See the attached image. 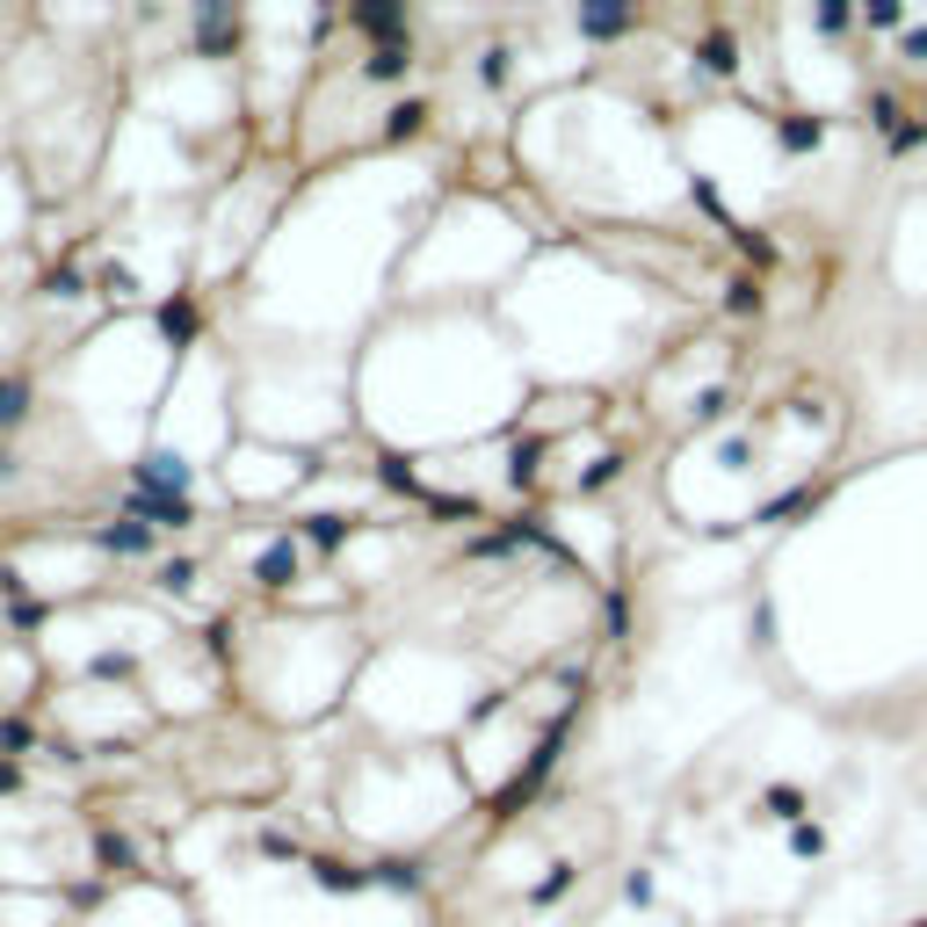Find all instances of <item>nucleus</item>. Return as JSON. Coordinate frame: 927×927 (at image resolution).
<instances>
[{
	"instance_id": "1",
	"label": "nucleus",
	"mask_w": 927,
	"mask_h": 927,
	"mask_svg": "<svg viewBox=\"0 0 927 927\" xmlns=\"http://www.w3.org/2000/svg\"><path fill=\"white\" fill-rule=\"evenodd\" d=\"M95 543H102V551H117V559H145V551H153V522H139V515H117V522L95 529Z\"/></svg>"
},
{
	"instance_id": "2",
	"label": "nucleus",
	"mask_w": 927,
	"mask_h": 927,
	"mask_svg": "<svg viewBox=\"0 0 927 927\" xmlns=\"http://www.w3.org/2000/svg\"><path fill=\"white\" fill-rule=\"evenodd\" d=\"M232 44H240V15H232V8H203V15H196V52L218 58V52H232Z\"/></svg>"
},
{
	"instance_id": "3",
	"label": "nucleus",
	"mask_w": 927,
	"mask_h": 927,
	"mask_svg": "<svg viewBox=\"0 0 927 927\" xmlns=\"http://www.w3.org/2000/svg\"><path fill=\"white\" fill-rule=\"evenodd\" d=\"M290 580H298V543H268L262 559H254V587H268V595H276V587H290Z\"/></svg>"
},
{
	"instance_id": "4",
	"label": "nucleus",
	"mask_w": 927,
	"mask_h": 927,
	"mask_svg": "<svg viewBox=\"0 0 927 927\" xmlns=\"http://www.w3.org/2000/svg\"><path fill=\"white\" fill-rule=\"evenodd\" d=\"M30 406H36L30 377H0V435H8V428H22V420H30Z\"/></svg>"
},
{
	"instance_id": "5",
	"label": "nucleus",
	"mask_w": 927,
	"mask_h": 927,
	"mask_svg": "<svg viewBox=\"0 0 927 927\" xmlns=\"http://www.w3.org/2000/svg\"><path fill=\"white\" fill-rule=\"evenodd\" d=\"M355 22H363L369 36H385V44H399V30H406V15L391 8V0H377V8H355Z\"/></svg>"
},
{
	"instance_id": "6",
	"label": "nucleus",
	"mask_w": 927,
	"mask_h": 927,
	"mask_svg": "<svg viewBox=\"0 0 927 927\" xmlns=\"http://www.w3.org/2000/svg\"><path fill=\"white\" fill-rule=\"evenodd\" d=\"M580 30L595 36V44H602V36H623L630 30V8H580Z\"/></svg>"
},
{
	"instance_id": "7",
	"label": "nucleus",
	"mask_w": 927,
	"mask_h": 927,
	"mask_svg": "<svg viewBox=\"0 0 927 927\" xmlns=\"http://www.w3.org/2000/svg\"><path fill=\"white\" fill-rule=\"evenodd\" d=\"M363 80H406V44H377L363 58Z\"/></svg>"
},
{
	"instance_id": "8",
	"label": "nucleus",
	"mask_w": 927,
	"mask_h": 927,
	"mask_svg": "<svg viewBox=\"0 0 927 927\" xmlns=\"http://www.w3.org/2000/svg\"><path fill=\"white\" fill-rule=\"evenodd\" d=\"M420 123H428V102H399V109H391V123H385V145H399V139H413Z\"/></svg>"
},
{
	"instance_id": "9",
	"label": "nucleus",
	"mask_w": 927,
	"mask_h": 927,
	"mask_svg": "<svg viewBox=\"0 0 927 927\" xmlns=\"http://www.w3.org/2000/svg\"><path fill=\"white\" fill-rule=\"evenodd\" d=\"M775 139H783L790 153H812V145H819V123H812V117H790V123H775Z\"/></svg>"
},
{
	"instance_id": "10",
	"label": "nucleus",
	"mask_w": 927,
	"mask_h": 927,
	"mask_svg": "<svg viewBox=\"0 0 927 927\" xmlns=\"http://www.w3.org/2000/svg\"><path fill=\"white\" fill-rule=\"evenodd\" d=\"M341 537H349V522H341V515H312V522H305V543H319V551H333Z\"/></svg>"
},
{
	"instance_id": "11",
	"label": "nucleus",
	"mask_w": 927,
	"mask_h": 927,
	"mask_svg": "<svg viewBox=\"0 0 927 927\" xmlns=\"http://www.w3.org/2000/svg\"><path fill=\"white\" fill-rule=\"evenodd\" d=\"M761 805H769L775 819H797V812H805V790H797V783H783V790H769Z\"/></svg>"
},
{
	"instance_id": "12",
	"label": "nucleus",
	"mask_w": 927,
	"mask_h": 927,
	"mask_svg": "<svg viewBox=\"0 0 927 927\" xmlns=\"http://www.w3.org/2000/svg\"><path fill=\"white\" fill-rule=\"evenodd\" d=\"M703 66L710 73H732L739 58H732V36H710V44H703Z\"/></svg>"
},
{
	"instance_id": "13",
	"label": "nucleus",
	"mask_w": 927,
	"mask_h": 927,
	"mask_svg": "<svg viewBox=\"0 0 927 927\" xmlns=\"http://www.w3.org/2000/svg\"><path fill=\"white\" fill-rule=\"evenodd\" d=\"M565 892H573V870H551V876L537 884V906H559Z\"/></svg>"
},
{
	"instance_id": "14",
	"label": "nucleus",
	"mask_w": 927,
	"mask_h": 927,
	"mask_svg": "<svg viewBox=\"0 0 927 927\" xmlns=\"http://www.w3.org/2000/svg\"><path fill=\"white\" fill-rule=\"evenodd\" d=\"M478 80H486V88H500V80H508V52H486V58H478Z\"/></svg>"
},
{
	"instance_id": "15",
	"label": "nucleus",
	"mask_w": 927,
	"mask_h": 927,
	"mask_svg": "<svg viewBox=\"0 0 927 927\" xmlns=\"http://www.w3.org/2000/svg\"><path fill=\"white\" fill-rule=\"evenodd\" d=\"M870 22H876V30H906V8H892V0H876V8H870Z\"/></svg>"
},
{
	"instance_id": "16",
	"label": "nucleus",
	"mask_w": 927,
	"mask_h": 927,
	"mask_svg": "<svg viewBox=\"0 0 927 927\" xmlns=\"http://www.w3.org/2000/svg\"><path fill=\"white\" fill-rule=\"evenodd\" d=\"M196 580V565L189 559H175V565H159V587H189Z\"/></svg>"
},
{
	"instance_id": "17",
	"label": "nucleus",
	"mask_w": 927,
	"mask_h": 927,
	"mask_svg": "<svg viewBox=\"0 0 927 927\" xmlns=\"http://www.w3.org/2000/svg\"><path fill=\"white\" fill-rule=\"evenodd\" d=\"M848 22H856V15H848V8H834V0L819 8V30H826V36H834V30H848Z\"/></svg>"
},
{
	"instance_id": "18",
	"label": "nucleus",
	"mask_w": 927,
	"mask_h": 927,
	"mask_svg": "<svg viewBox=\"0 0 927 927\" xmlns=\"http://www.w3.org/2000/svg\"><path fill=\"white\" fill-rule=\"evenodd\" d=\"M906 58H927V30H913V36H906Z\"/></svg>"
},
{
	"instance_id": "19",
	"label": "nucleus",
	"mask_w": 927,
	"mask_h": 927,
	"mask_svg": "<svg viewBox=\"0 0 927 927\" xmlns=\"http://www.w3.org/2000/svg\"><path fill=\"white\" fill-rule=\"evenodd\" d=\"M0 478H15V456H8V450H0Z\"/></svg>"
},
{
	"instance_id": "20",
	"label": "nucleus",
	"mask_w": 927,
	"mask_h": 927,
	"mask_svg": "<svg viewBox=\"0 0 927 927\" xmlns=\"http://www.w3.org/2000/svg\"><path fill=\"white\" fill-rule=\"evenodd\" d=\"M920 927H927V920H920Z\"/></svg>"
}]
</instances>
